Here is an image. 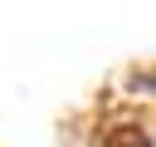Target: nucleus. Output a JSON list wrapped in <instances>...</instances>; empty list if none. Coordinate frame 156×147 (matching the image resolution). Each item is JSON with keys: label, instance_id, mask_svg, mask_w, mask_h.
Returning a JSON list of instances; mask_svg holds the SVG:
<instances>
[{"label": "nucleus", "instance_id": "obj_1", "mask_svg": "<svg viewBox=\"0 0 156 147\" xmlns=\"http://www.w3.org/2000/svg\"><path fill=\"white\" fill-rule=\"evenodd\" d=\"M98 147H151V137H146L141 127H132V123H122V127H107Z\"/></svg>", "mask_w": 156, "mask_h": 147}]
</instances>
